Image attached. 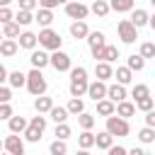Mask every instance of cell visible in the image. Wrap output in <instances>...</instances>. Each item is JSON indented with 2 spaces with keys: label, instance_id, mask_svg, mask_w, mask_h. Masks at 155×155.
Wrapping results in <instances>:
<instances>
[{
  "label": "cell",
  "instance_id": "f5cc1de1",
  "mask_svg": "<svg viewBox=\"0 0 155 155\" xmlns=\"http://www.w3.org/2000/svg\"><path fill=\"white\" fill-rule=\"evenodd\" d=\"M148 24H150V29L155 31V15H150V22H148Z\"/></svg>",
  "mask_w": 155,
  "mask_h": 155
},
{
  "label": "cell",
  "instance_id": "ba28073f",
  "mask_svg": "<svg viewBox=\"0 0 155 155\" xmlns=\"http://www.w3.org/2000/svg\"><path fill=\"white\" fill-rule=\"evenodd\" d=\"M107 82H102V80H94V82H90V87H87V97L92 99V102H99V99H107Z\"/></svg>",
  "mask_w": 155,
  "mask_h": 155
},
{
  "label": "cell",
  "instance_id": "3957f363",
  "mask_svg": "<svg viewBox=\"0 0 155 155\" xmlns=\"http://www.w3.org/2000/svg\"><path fill=\"white\" fill-rule=\"evenodd\" d=\"M61 34L58 31H53L51 27L48 29H41L39 31V46H44L46 51H61Z\"/></svg>",
  "mask_w": 155,
  "mask_h": 155
},
{
  "label": "cell",
  "instance_id": "f6af8a7d",
  "mask_svg": "<svg viewBox=\"0 0 155 155\" xmlns=\"http://www.w3.org/2000/svg\"><path fill=\"white\" fill-rule=\"evenodd\" d=\"M19 2V10H27V12H34V7L39 5V0H17Z\"/></svg>",
  "mask_w": 155,
  "mask_h": 155
},
{
  "label": "cell",
  "instance_id": "6f0895ef",
  "mask_svg": "<svg viewBox=\"0 0 155 155\" xmlns=\"http://www.w3.org/2000/svg\"><path fill=\"white\" fill-rule=\"evenodd\" d=\"M2 41H5V36H2V31H0V44H2Z\"/></svg>",
  "mask_w": 155,
  "mask_h": 155
},
{
  "label": "cell",
  "instance_id": "9c48e42d",
  "mask_svg": "<svg viewBox=\"0 0 155 155\" xmlns=\"http://www.w3.org/2000/svg\"><path fill=\"white\" fill-rule=\"evenodd\" d=\"M5 153H10V155H24V140L17 133L7 136L5 138Z\"/></svg>",
  "mask_w": 155,
  "mask_h": 155
},
{
  "label": "cell",
  "instance_id": "f546056e",
  "mask_svg": "<svg viewBox=\"0 0 155 155\" xmlns=\"http://www.w3.org/2000/svg\"><path fill=\"white\" fill-rule=\"evenodd\" d=\"M78 145H80L82 150H90V148L94 145V133H92V131H82V133L78 136Z\"/></svg>",
  "mask_w": 155,
  "mask_h": 155
},
{
  "label": "cell",
  "instance_id": "11a10c76",
  "mask_svg": "<svg viewBox=\"0 0 155 155\" xmlns=\"http://www.w3.org/2000/svg\"><path fill=\"white\" fill-rule=\"evenodd\" d=\"M75 155H90V150H82V148H80V150H78Z\"/></svg>",
  "mask_w": 155,
  "mask_h": 155
},
{
  "label": "cell",
  "instance_id": "c3c4849f",
  "mask_svg": "<svg viewBox=\"0 0 155 155\" xmlns=\"http://www.w3.org/2000/svg\"><path fill=\"white\" fill-rule=\"evenodd\" d=\"M107 155H128V150H126L124 145H111V148L107 150Z\"/></svg>",
  "mask_w": 155,
  "mask_h": 155
},
{
  "label": "cell",
  "instance_id": "1f68e13d",
  "mask_svg": "<svg viewBox=\"0 0 155 155\" xmlns=\"http://www.w3.org/2000/svg\"><path fill=\"white\" fill-rule=\"evenodd\" d=\"M48 116H51L56 124H65V119H68V109H65V107H53V109L48 111Z\"/></svg>",
  "mask_w": 155,
  "mask_h": 155
},
{
  "label": "cell",
  "instance_id": "5b68a950",
  "mask_svg": "<svg viewBox=\"0 0 155 155\" xmlns=\"http://www.w3.org/2000/svg\"><path fill=\"white\" fill-rule=\"evenodd\" d=\"M116 31H119V39H121L124 44H133V41L138 39V29L133 27L131 19H121V22L116 24Z\"/></svg>",
  "mask_w": 155,
  "mask_h": 155
},
{
  "label": "cell",
  "instance_id": "52a82bcc",
  "mask_svg": "<svg viewBox=\"0 0 155 155\" xmlns=\"http://www.w3.org/2000/svg\"><path fill=\"white\" fill-rule=\"evenodd\" d=\"M51 65L58 73H68V70H73V58L68 53H63V51H53L51 53Z\"/></svg>",
  "mask_w": 155,
  "mask_h": 155
},
{
  "label": "cell",
  "instance_id": "8fae6325",
  "mask_svg": "<svg viewBox=\"0 0 155 155\" xmlns=\"http://www.w3.org/2000/svg\"><path fill=\"white\" fill-rule=\"evenodd\" d=\"M17 44H19V48H29V51H34L36 44H39V34H34V31H22L19 39H17Z\"/></svg>",
  "mask_w": 155,
  "mask_h": 155
},
{
  "label": "cell",
  "instance_id": "7bdbcfd3",
  "mask_svg": "<svg viewBox=\"0 0 155 155\" xmlns=\"http://www.w3.org/2000/svg\"><path fill=\"white\" fill-rule=\"evenodd\" d=\"M12 116H15L12 107H10V104H0V121H10Z\"/></svg>",
  "mask_w": 155,
  "mask_h": 155
},
{
  "label": "cell",
  "instance_id": "680465c9",
  "mask_svg": "<svg viewBox=\"0 0 155 155\" xmlns=\"http://www.w3.org/2000/svg\"><path fill=\"white\" fill-rule=\"evenodd\" d=\"M150 5H153V7H155V0H150Z\"/></svg>",
  "mask_w": 155,
  "mask_h": 155
},
{
  "label": "cell",
  "instance_id": "f1b7e54d",
  "mask_svg": "<svg viewBox=\"0 0 155 155\" xmlns=\"http://www.w3.org/2000/svg\"><path fill=\"white\" fill-rule=\"evenodd\" d=\"M94 124H97V119H94L92 114H87V111H82V114L78 116V126H80L82 131H92Z\"/></svg>",
  "mask_w": 155,
  "mask_h": 155
},
{
  "label": "cell",
  "instance_id": "f907efd6",
  "mask_svg": "<svg viewBox=\"0 0 155 155\" xmlns=\"http://www.w3.org/2000/svg\"><path fill=\"white\" fill-rule=\"evenodd\" d=\"M7 78H10V73H7V70H5V65L0 63V85H2V82H5Z\"/></svg>",
  "mask_w": 155,
  "mask_h": 155
},
{
  "label": "cell",
  "instance_id": "7402d4cb",
  "mask_svg": "<svg viewBox=\"0 0 155 155\" xmlns=\"http://www.w3.org/2000/svg\"><path fill=\"white\" fill-rule=\"evenodd\" d=\"M114 78H116V82H119V85H124V87H126V85L133 80V70H128L126 65H121V68H116V70H114Z\"/></svg>",
  "mask_w": 155,
  "mask_h": 155
},
{
  "label": "cell",
  "instance_id": "f35d334b",
  "mask_svg": "<svg viewBox=\"0 0 155 155\" xmlns=\"http://www.w3.org/2000/svg\"><path fill=\"white\" fill-rule=\"evenodd\" d=\"M116 58H119V48L111 46V44H107V46H104V61H107V63H114Z\"/></svg>",
  "mask_w": 155,
  "mask_h": 155
},
{
  "label": "cell",
  "instance_id": "83f0119b",
  "mask_svg": "<svg viewBox=\"0 0 155 155\" xmlns=\"http://www.w3.org/2000/svg\"><path fill=\"white\" fill-rule=\"evenodd\" d=\"M65 109H68V114H73V116H80V114L85 111V102H82L80 97H73V99L68 102V107H65Z\"/></svg>",
  "mask_w": 155,
  "mask_h": 155
},
{
  "label": "cell",
  "instance_id": "e0dca14e",
  "mask_svg": "<svg viewBox=\"0 0 155 155\" xmlns=\"http://www.w3.org/2000/svg\"><path fill=\"white\" fill-rule=\"evenodd\" d=\"M34 109H36V114H48L51 109H53V99L51 97H36L34 99Z\"/></svg>",
  "mask_w": 155,
  "mask_h": 155
},
{
  "label": "cell",
  "instance_id": "603a6c76",
  "mask_svg": "<svg viewBox=\"0 0 155 155\" xmlns=\"http://www.w3.org/2000/svg\"><path fill=\"white\" fill-rule=\"evenodd\" d=\"M94 145H97V148H102V150H109V148L114 145V136H111V133H107V131H102V133H97V136H94Z\"/></svg>",
  "mask_w": 155,
  "mask_h": 155
},
{
  "label": "cell",
  "instance_id": "d6a6232c",
  "mask_svg": "<svg viewBox=\"0 0 155 155\" xmlns=\"http://www.w3.org/2000/svg\"><path fill=\"white\" fill-rule=\"evenodd\" d=\"M15 22H17L19 27H29V24L34 22V15H31V12H27V10H19V12L15 15Z\"/></svg>",
  "mask_w": 155,
  "mask_h": 155
},
{
  "label": "cell",
  "instance_id": "5bb4252c",
  "mask_svg": "<svg viewBox=\"0 0 155 155\" xmlns=\"http://www.w3.org/2000/svg\"><path fill=\"white\" fill-rule=\"evenodd\" d=\"M70 36H73V39H87V36H90L87 22H73V24H70Z\"/></svg>",
  "mask_w": 155,
  "mask_h": 155
},
{
  "label": "cell",
  "instance_id": "681fc988",
  "mask_svg": "<svg viewBox=\"0 0 155 155\" xmlns=\"http://www.w3.org/2000/svg\"><path fill=\"white\" fill-rule=\"evenodd\" d=\"M145 126H150V128H155V109L145 114Z\"/></svg>",
  "mask_w": 155,
  "mask_h": 155
},
{
  "label": "cell",
  "instance_id": "6da1fadb",
  "mask_svg": "<svg viewBox=\"0 0 155 155\" xmlns=\"http://www.w3.org/2000/svg\"><path fill=\"white\" fill-rule=\"evenodd\" d=\"M87 87H90V82H87V70H85L82 65L73 68V70H70V97H82V94H87Z\"/></svg>",
  "mask_w": 155,
  "mask_h": 155
},
{
  "label": "cell",
  "instance_id": "e575fe53",
  "mask_svg": "<svg viewBox=\"0 0 155 155\" xmlns=\"http://www.w3.org/2000/svg\"><path fill=\"white\" fill-rule=\"evenodd\" d=\"M68 153V145H65V140H53L51 145H48V155H65Z\"/></svg>",
  "mask_w": 155,
  "mask_h": 155
},
{
  "label": "cell",
  "instance_id": "30bf717a",
  "mask_svg": "<svg viewBox=\"0 0 155 155\" xmlns=\"http://www.w3.org/2000/svg\"><path fill=\"white\" fill-rule=\"evenodd\" d=\"M29 63H31V68L41 70V68L51 65V56H48L46 51H31V56H29Z\"/></svg>",
  "mask_w": 155,
  "mask_h": 155
},
{
  "label": "cell",
  "instance_id": "ac0fdd59",
  "mask_svg": "<svg viewBox=\"0 0 155 155\" xmlns=\"http://www.w3.org/2000/svg\"><path fill=\"white\" fill-rule=\"evenodd\" d=\"M7 126H10V133H24L27 126H29V121H27L24 116H12V119L7 121Z\"/></svg>",
  "mask_w": 155,
  "mask_h": 155
},
{
  "label": "cell",
  "instance_id": "b9f144b4",
  "mask_svg": "<svg viewBox=\"0 0 155 155\" xmlns=\"http://www.w3.org/2000/svg\"><path fill=\"white\" fill-rule=\"evenodd\" d=\"M7 22H15V15L10 7H0V24H7Z\"/></svg>",
  "mask_w": 155,
  "mask_h": 155
},
{
  "label": "cell",
  "instance_id": "8d00e7d4",
  "mask_svg": "<svg viewBox=\"0 0 155 155\" xmlns=\"http://www.w3.org/2000/svg\"><path fill=\"white\" fill-rule=\"evenodd\" d=\"M136 109H140V111H153L155 109V97H143V99H138L136 102Z\"/></svg>",
  "mask_w": 155,
  "mask_h": 155
},
{
  "label": "cell",
  "instance_id": "94428289",
  "mask_svg": "<svg viewBox=\"0 0 155 155\" xmlns=\"http://www.w3.org/2000/svg\"><path fill=\"white\" fill-rule=\"evenodd\" d=\"M0 155H10V153H0Z\"/></svg>",
  "mask_w": 155,
  "mask_h": 155
},
{
  "label": "cell",
  "instance_id": "7dc6e473",
  "mask_svg": "<svg viewBox=\"0 0 155 155\" xmlns=\"http://www.w3.org/2000/svg\"><path fill=\"white\" fill-rule=\"evenodd\" d=\"M61 2L58 0H39V7L41 10H53V7H58Z\"/></svg>",
  "mask_w": 155,
  "mask_h": 155
},
{
  "label": "cell",
  "instance_id": "ee69618b",
  "mask_svg": "<svg viewBox=\"0 0 155 155\" xmlns=\"http://www.w3.org/2000/svg\"><path fill=\"white\" fill-rule=\"evenodd\" d=\"M29 126H34V128H39V131H44L46 128V116H31V121H29Z\"/></svg>",
  "mask_w": 155,
  "mask_h": 155
},
{
  "label": "cell",
  "instance_id": "7c38bea8",
  "mask_svg": "<svg viewBox=\"0 0 155 155\" xmlns=\"http://www.w3.org/2000/svg\"><path fill=\"white\" fill-rule=\"evenodd\" d=\"M94 75H97V80H102V82H107L109 78H114V68H111V63H107V61L94 63Z\"/></svg>",
  "mask_w": 155,
  "mask_h": 155
},
{
  "label": "cell",
  "instance_id": "277c9868",
  "mask_svg": "<svg viewBox=\"0 0 155 155\" xmlns=\"http://www.w3.org/2000/svg\"><path fill=\"white\" fill-rule=\"evenodd\" d=\"M107 133H111V136H119V138H126L128 133H131V126H128V121L126 119H121V116H109L107 119Z\"/></svg>",
  "mask_w": 155,
  "mask_h": 155
},
{
  "label": "cell",
  "instance_id": "d4e9b609",
  "mask_svg": "<svg viewBox=\"0 0 155 155\" xmlns=\"http://www.w3.org/2000/svg\"><path fill=\"white\" fill-rule=\"evenodd\" d=\"M133 5H136V0H111L109 2V7L114 12H133Z\"/></svg>",
  "mask_w": 155,
  "mask_h": 155
},
{
  "label": "cell",
  "instance_id": "44dd1931",
  "mask_svg": "<svg viewBox=\"0 0 155 155\" xmlns=\"http://www.w3.org/2000/svg\"><path fill=\"white\" fill-rule=\"evenodd\" d=\"M131 22H133L136 29H140V27H145V24L150 22V15H148L145 10H133V12H131Z\"/></svg>",
  "mask_w": 155,
  "mask_h": 155
},
{
  "label": "cell",
  "instance_id": "816d5d0a",
  "mask_svg": "<svg viewBox=\"0 0 155 155\" xmlns=\"http://www.w3.org/2000/svg\"><path fill=\"white\" fill-rule=\"evenodd\" d=\"M128 155H148V153H145L143 148H131V150H128Z\"/></svg>",
  "mask_w": 155,
  "mask_h": 155
},
{
  "label": "cell",
  "instance_id": "ab89813d",
  "mask_svg": "<svg viewBox=\"0 0 155 155\" xmlns=\"http://www.w3.org/2000/svg\"><path fill=\"white\" fill-rule=\"evenodd\" d=\"M56 138H58V140L70 138V126H68V124H56Z\"/></svg>",
  "mask_w": 155,
  "mask_h": 155
},
{
  "label": "cell",
  "instance_id": "ffe728a7",
  "mask_svg": "<svg viewBox=\"0 0 155 155\" xmlns=\"http://www.w3.org/2000/svg\"><path fill=\"white\" fill-rule=\"evenodd\" d=\"M34 22H39L44 29H48L51 22H53V10H41V7H39V12L34 15Z\"/></svg>",
  "mask_w": 155,
  "mask_h": 155
},
{
  "label": "cell",
  "instance_id": "60d3db41",
  "mask_svg": "<svg viewBox=\"0 0 155 155\" xmlns=\"http://www.w3.org/2000/svg\"><path fill=\"white\" fill-rule=\"evenodd\" d=\"M140 56H143V58H155V44L143 41V44H140Z\"/></svg>",
  "mask_w": 155,
  "mask_h": 155
},
{
  "label": "cell",
  "instance_id": "9f6ffc18",
  "mask_svg": "<svg viewBox=\"0 0 155 155\" xmlns=\"http://www.w3.org/2000/svg\"><path fill=\"white\" fill-rule=\"evenodd\" d=\"M2 150H5V140H0V153H2Z\"/></svg>",
  "mask_w": 155,
  "mask_h": 155
},
{
  "label": "cell",
  "instance_id": "2e32d148",
  "mask_svg": "<svg viewBox=\"0 0 155 155\" xmlns=\"http://www.w3.org/2000/svg\"><path fill=\"white\" fill-rule=\"evenodd\" d=\"M136 114V102H119L116 104V116H121V119H126L128 121V116H133Z\"/></svg>",
  "mask_w": 155,
  "mask_h": 155
},
{
  "label": "cell",
  "instance_id": "bcb514c9",
  "mask_svg": "<svg viewBox=\"0 0 155 155\" xmlns=\"http://www.w3.org/2000/svg\"><path fill=\"white\" fill-rule=\"evenodd\" d=\"M10 99H12L10 87H2V85H0V104H10Z\"/></svg>",
  "mask_w": 155,
  "mask_h": 155
},
{
  "label": "cell",
  "instance_id": "9a60e30c",
  "mask_svg": "<svg viewBox=\"0 0 155 155\" xmlns=\"http://www.w3.org/2000/svg\"><path fill=\"white\" fill-rule=\"evenodd\" d=\"M97 114L109 119V116H114V114H116V104H114L111 99H99V102H97Z\"/></svg>",
  "mask_w": 155,
  "mask_h": 155
},
{
  "label": "cell",
  "instance_id": "d6986e66",
  "mask_svg": "<svg viewBox=\"0 0 155 155\" xmlns=\"http://www.w3.org/2000/svg\"><path fill=\"white\" fill-rule=\"evenodd\" d=\"M90 12H92V15H97V17H107V15L111 12V7H109V2H107V0H94V2L90 5Z\"/></svg>",
  "mask_w": 155,
  "mask_h": 155
},
{
  "label": "cell",
  "instance_id": "cb8c5ba5",
  "mask_svg": "<svg viewBox=\"0 0 155 155\" xmlns=\"http://www.w3.org/2000/svg\"><path fill=\"white\" fill-rule=\"evenodd\" d=\"M17 48H19V44H17L15 39H5V41L0 44V53H2L5 58H12V56L17 53Z\"/></svg>",
  "mask_w": 155,
  "mask_h": 155
},
{
  "label": "cell",
  "instance_id": "db71d44e",
  "mask_svg": "<svg viewBox=\"0 0 155 155\" xmlns=\"http://www.w3.org/2000/svg\"><path fill=\"white\" fill-rule=\"evenodd\" d=\"M10 2L12 0H0V7H10Z\"/></svg>",
  "mask_w": 155,
  "mask_h": 155
},
{
  "label": "cell",
  "instance_id": "4fadbf2b",
  "mask_svg": "<svg viewBox=\"0 0 155 155\" xmlns=\"http://www.w3.org/2000/svg\"><path fill=\"white\" fill-rule=\"evenodd\" d=\"M107 99H111L114 104L124 102V99H126V87H124V85H119V82L109 85V87H107Z\"/></svg>",
  "mask_w": 155,
  "mask_h": 155
},
{
  "label": "cell",
  "instance_id": "d590c367",
  "mask_svg": "<svg viewBox=\"0 0 155 155\" xmlns=\"http://www.w3.org/2000/svg\"><path fill=\"white\" fill-rule=\"evenodd\" d=\"M131 97H133L136 102H138V99H143V97H150V87H148V85H133Z\"/></svg>",
  "mask_w": 155,
  "mask_h": 155
},
{
  "label": "cell",
  "instance_id": "74e56055",
  "mask_svg": "<svg viewBox=\"0 0 155 155\" xmlns=\"http://www.w3.org/2000/svg\"><path fill=\"white\" fill-rule=\"evenodd\" d=\"M41 133H44V131L34 128V126H27V131H24V138H27L29 143H39V140H41Z\"/></svg>",
  "mask_w": 155,
  "mask_h": 155
},
{
  "label": "cell",
  "instance_id": "7a4b0ae2",
  "mask_svg": "<svg viewBox=\"0 0 155 155\" xmlns=\"http://www.w3.org/2000/svg\"><path fill=\"white\" fill-rule=\"evenodd\" d=\"M46 87H48V82H46L44 73L36 70V68H31V70L27 73V90H29L34 97H41V94L46 92Z\"/></svg>",
  "mask_w": 155,
  "mask_h": 155
},
{
  "label": "cell",
  "instance_id": "484cf974",
  "mask_svg": "<svg viewBox=\"0 0 155 155\" xmlns=\"http://www.w3.org/2000/svg\"><path fill=\"white\" fill-rule=\"evenodd\" d=\"M126 68L138 73V70H143V68H145V58H143L140 53H138V56H136V53H131V56H128V61H126Z\"/></svg>",
  "mask_w": 155,
  "mask_h": 155
},
{
  "label": "cell",
  "instance_id": "836d02e7",
  "mask_svg": "<svg viewBox=\"0 0 155 155\" xmlns=\"http://www.w3.org/2000/svg\"><path fill=\"white\" fill-rule=\"evenodd\" d=\"M138 140H140V143H155V128L143 126V128L138 131Z\"/></svg>",
  "mask_w": 155,
  "mask_h": 155
},
{
  "label": "cell",
  "instance_id": "8992f818",
  "mask_svg": "<svg viewBox=\"0 0 155 155\" xmlns=\"http://www.w3.org/2000/svg\"><path fill=\"white\" fill-rule=\"evenodd\" d=\"M65 15H68L70 19H75V22H85V17L90 15V7L82 5V2L70 0V2H65Z\"/></svg>",
  "mask_w": 155,
  "mask_h": 155
},
{
  "label": "cell",
  "instance_id": "4dcf8cb0",
  "mask_svg": "<svg viewBox=\"0 0 155 155\" xmlns=\"http://www.w3.org/2000/svg\"><path fill=\"white\" fill-rule=\"evenodd\" d=\"M2 36H5V39H19V24H17V22L2 24Z\"/></svg>",
  "mask_w": 155,
  "mask_h": 155
},
{
  "label": "cell",
  "instance_id": "4316f807",
  "mask_svg": "<svg viewBox=\"0 0 155 155\" xmlns=\"http://www.w3.org/2000/svg\"><path fill=\"white\" fill-rule=\"evenodd\" d=\"M7 82H10L12 87H27V75H24L22 70H12L10 78H7Z\"/></svg>",
  "mask_w": 155,
  "mask_h": 155
},
{
  "label": "cell",
  "instance_id": "91938a15",
  "mask_svg": "<svg viewBox=\"0 0 155 155\" xmlns=\"http://www.w3.org/2000/svg\"><path fill=\"white\" fill-rule=\"evenodd\" d=\"M58 2H70V0H58Z\"/></svg>",
  "mask_w": 155,
  "mask_h": 155
}]
</instances>
